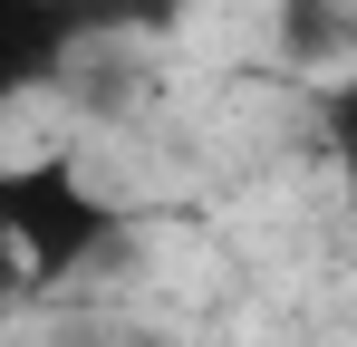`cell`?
<instances>
[{
  "instance_id": "6da1fadb",
  "label": "cell",
  "mask_w": 357,
  "mask_h": 347,
  "mask_svg": "<svg viewBox=\"0 0 357 347\" xmlns=\"http://www.w3.org/2000/svg\"><path fill=\"white\" fill-rule=\"evenodd\" d=\"M0 231H10V270H20V289L87 280L97 261L126 251V213L68 164V155H29V164L0 174Z\"/></svg>"
},
{
  "instance_id": "7a4b0ae2",
  "label": "cell",
  "mask_w": 357,
  "mask_h": 347,
  "mask_svg": "<svg viewBox=\"0 0 357 347\" xmlns=\"http://www.w3.org/2000/svg\"><path fill=\"white\" fill-rule=\"evenodd\" d=\"M87 49L77 39V20H68L59 0H0V87H59V68Z\"/></svg>"
},
{
  "instance_id": "3957f363",
  "label": "cell",
  "mask_w": 357,
  "mask_h": 347,
  "mask_svg": "<svg viewBox=\"0 0 357 347\" xmlns=\"http://www.w3.org/2000/svg\"><path fill=\"white\" fill-rule=\"evenodd\" d=\"M77 20V39H126V29H174L183 0H59Z\"/></svg>"
},
{
  "instance_id": "277c9868",
  "label": "cell",
  "mask_w": 357,
  "mask_h": 347,
  "mask_svg": "<svg viewBox=\"0 0 357 347\" xmlns=\"http://www.w3.org/2000/svg\"><path fill=\"white\" fill-rule=\"evenodd\" d=\"M319 145H328V164H338V183H348V203H357V77H328L319 87Z\"/></svg>"
}]
</instances>
